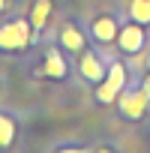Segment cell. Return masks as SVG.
Wrapping results in <instances>:
<instances>
[{"instance_id":"1","label":"cell","mask_w":150,"mask_h":153,"mask_svg":"<svg viewBox=\"0 0 150 153\" xmlns=\"http://www.w3.org/2000/svg\"><path fill=\"white\" fill-rule=\"evenodd\" d=\"M123 87H126V66L123 63H111L108 72H105V78H102V84H99V90H96V99L102 105H108V102L120 99Z\"/></svg>"},{"instance_id":"2","label":"cell","mask_w":150,"mask_h":153,"mask_svg":"<svg viewBox=\"0 0 150 153\" xmlns=\"http://www.w3.org/2000/svg\"><path fill=\"white\" fill-rule=\"evenodd\" d=\"M147 102H150V78H144L141 90H126L120 93V114L126 120H141L144 111H147Z\"/></svg>"},{"instance_id":"3","label":"cell","mask_w":150,"mask_h":153,"mask_svg":"<svg viewBox=\"0 0 150 153\" xmlns=\"http://www.w3.org/2000/svg\"><path fill=\"white\" fill-rule=\"evenodd\" d=\"M144 39H147V33H144V24H138V21H132V24L117 30V45L126 54H138L144 48Z\"/></svg>"},{"instance_id":"4","label":"cell","mask_w":150,"mask_h":153,"mask_svg":"<svg viewBox=\"0 0 150 153\" xmlns=\"http://www.w3.org/2000/svg\"><path fill=\"white\" fill-rule=\"evenodd\" d=\"M30 42V24L27 21H12L0 27V48H24Z\"/></svg>"},{"instance_id":"5","label":"cell","mask_w":150,"mask_h":153,"mask_svg":"<svg viewBox=\"0 0 150 153\" xmlns=\"http://www.w3.org/2000/svg\"><path fill=\"white\" fill-rule=\"evenodd\" d=\"M78 69H81V75H84L87 81H102V78H105V66H102V60H99L93 51H84V54H81Z\"/></svg>"},{"instance_id":"6","label":"cell","mask_w":150,"mask_h":153,"mask_svg":"<svg viewBox=\"0 0 150 153\" xmlns=\"http://www.w3.org/2000/svg\"><path fill=\"white\" fill-rule=\"evenodd\" d=\"M90 30H93V36H96L99 42H114L120 27H117V21H114L111 15H99V18L93 21V27H90Z\"/></svg>"},{"instance_id":"7","label":"cell","mask_w":150,"mask_h":153,"mask_svg":"<svg viewBox=\"0 0 150 153\" xmlns=\"http://www.w3.org/2000/svg\"><path fill=\"white\" fill-rule=\"evenodd\" d=\"M60 42H63V48L66 51H84V36H81V30L75 27V24H63V30H60Z\"/></svg>"},{"instance_id":"8","label":"cell","mask_w":150,"mask_h":153,"mask_svg":"<svg viewBox=\"0 0 150 153\" xmlns=\"http://www.w3.org/2000/svg\"><path fill=\"white\" fill-rule=\"evenodd\" d=\"M42 72L48 75V78H66V72H69V69H66V60L60 57V51L51 48V51L45 54V66H42Z\"/></svg>"},{"instance_id":"9","label":"cell","mask_w":150,"mask_h":153,"mask_svg":"<svg viewBox=\"0 0 150 153\" xmlns=\"http://www.w3.org/2000/svg\"><path fill=\"white\" fill-rule=\"evenodd\" d=\"M48 15H51V0H36V3H33L30 27H33V30H42V27H45V21H48Z\"/></svg>"},{"instance_id":"10","label":"cell","mask_w":150,"mask_h":153,"mask_svg":"<svg viewBox=\"0 0 150 153\" xmlns=\"http://www.w3.org/2000/svg\"><path fill=\"white\" fill-rule=\"evenodd\" d=\"M129 15H132V21H138V24H150V0H132L129 3Z\"/></svg>"},{"instance_id":"11","label":"cell","mask_w":150,"mask_h":153,"mask_svg":"<svg viewBox=\"0 0 150 153\" xmlns=\"http://www.w3.org/2000/svg\"><path fill=\"white\" fill-rule=\"evenodd\" d=\"M12 138H15V123H12L9 117L0 114V147H9Z\"/></svg>"},{"instance_id":"12","label":"cell","mask_w":150,"mask_h":153,"mask_svg":"<svg viewBox=\"0 0 150 153\" xmlns=\"http://www.w3.org/2000/svg\"><path fill=\"white\" fill-rule=\"evenodd\" d=\"M3 3H6V0H0V12H3Z\"/></svg>"},{"instance_id":"13","label":"cell","mask_w":150,"mask_h":153,"mask_svg":"<svg viewBox=\"0 0 150 153\" xmlns=\"http://www.w3.org/2000/svg\"><path fill=\"white\" fill-rule=\"evenodd\" d=\"M147 69H150V54H147Z\"/></svg>"}]
</instances>
